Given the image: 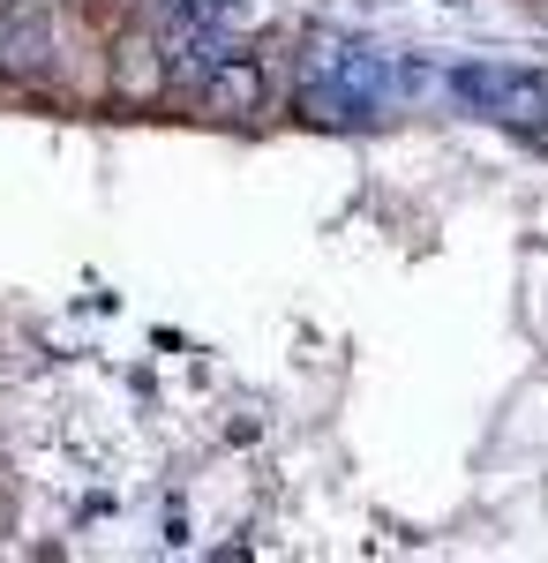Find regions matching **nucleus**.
<instances>
[{"label": "nucleus", "mask_w": 548, "mask_h": 563, "mask_svg": "<svg viewBox=\"0 0 548 563\" xmlns=\"http://www.w3.org/2000/svg\"><path fill=\"white\" fill-rule=\"evenodd\" d=\"M204 113H211V121H255V68H249V60H233V68H218V76H211Z\"/></svg>", "instance_id": "obj_1"}, {"label": "nucleus", "mask_w": 548, "mask_h": 563, "mask_svg": "<svg viewBox=\"0 0 548 563\" xmlns=\"http://www.w3.org/2000/svg\"><path fill=\"white\" fill-rule=\"evenodd\" d=\"M113 90L121 98H158L166 90V76H158V45L151 38H128L121 60H113Z\"/></svg>", "instance_id": "obj_2"}, {"label": "nucleus", "mask_w": 548, "mask_h": 563, "mask_svg": "<svg viewBox=\"0 0 548 563\" xmlns=\"http://www.w3.org/2000/svg\"><path fill=\"white\" fill-rule=\"evenodd\" d=\"M0 15H8V0H0Z\"/></svg>", "instance_id": "obj_3"}]
</instances>
